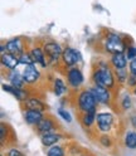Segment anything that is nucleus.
<instances>
[{"label": "nucleus", "mask_w": 136, "mask_h": 156, "mask_svg": "<svg viewBox=\"0 0 136 156\" xmlns=\"http://www.w3.org/2000/svg\"><path fill=\"white\" fill-rule=\"evenodd\" d=\"M47 156H66V151L62 146L53 145L47 150Z\"/></svg>", "instance_id": "nucleus-22"}, {"label": "nucleus", "mask_w": 136, "mask_h": 156, "mask_svg": "<svg viewBox=\"0 0 136 156\" xmlns=\"http://www.w3.org/2000/svg\"><path fill=\"white\" fill-rule=\"evenodd\" d=\"M116 76H117L119 83H123V82L127 81V78H129L130 74H127V71L123 68V69H116Z\"/></svg>", "instance_id": "nucleus-23"}, {"label": "nucleus", "mask_w": 136, "mask_h": 156, "mask_svg": "<svg viewBox=\"0 0 136 156\" xmlns=\"http://www.w3.org/2000/svg\"><path fill=\"white\" fill-rule=\"evenodd\" d=\"M129 68H130V73L136 74V58L131 59V62H130V64H129Z\"/></svg>", "instance_id": "nucleus-32"}, {"label": "nucleus", "mask_w": 136, "mask_h": 156, "mask_svg": "<svg viewBox=\"0 0 136 156\" xmlns=\"http://www.w3.org/2000/svg\"><path fill=\"white\" fill-rule=\"evenodd\" d=\"M113 121H115V119H113L112 113H110V112H101V113H97V116H96L97 129L103 133H107L111 130Z\"/></svg>", "instance_id": "nucleus-5"}, {"label": "nucleus", "mask_w": 136, "mask_h": 156, "mask_svg": "<svg viewBox=\"0 0 136 156\" xmlns=\"http://www.w3.org/2000/svg\"><path fill=\"white\" fill-rule=\"evenodd\" d=\"M58 115H59V116L62 117V119H63L66 122H68V123L72 122V116L70 115V112H68V111L59 108V110H58Z\"/></svg>", "instance_id": "nucleus-27"}, {"label": "nucleus", "mask_w": 136, "mask_h": 156, "mask_svg": "<svg viewBox=\"0 0 136 156\" xmlns=\"http://www.w3.org/2000/svg\"><path fill=\"white\" fill-rule=\"evenodd\" d=\"M30 55H32V59L34 62V64H39L41 67L45 68L48 66V62H47V58H45V54H44V51L43 48H39V47H34L30 49Z\"/></svg>", "instance_id": "nucleus-13"}, {"label": "nucleus", "mask_w": 136, "mask_h": 156, "mask_svg": "<svg viewBox=\"0 0 136 156\" xmlns=\"http://www.w3.org/2000/svg\"><path fill=\"white\" fill-rule=\"evenodd\" d=\"M5 47H6V52L8 53H12L16 57H20L24 52V45H23V42L20 38H15V39H12L5 43Z\"/></svg>", "instance_id": "nucleus-10"}, {"label": "nucleus", "mask_w": 136, "mask_h": 156, "mask_svg": "<svg viewBox=\"0 0 136 156\" xmlns=\"http://www.w3.org/2000/svg\"><path fill=\"white\" fill-rule=\"evenodd\" d=\"M10 84H12L13 87H15V88H23V86L25 84L22 73L16 72V69L13 71V73H12V76H10Z\"/></svg>", "instance_id": "nucleus-19"}, {"label": "nucleus", "mask_w": 136, "mask_h": 156, "mask_svg": "<svg viewBox=\"0 0 136 156\" xmlns=\"http://www.w3.org/2000/svg\"><path fill=\"white\" fill-rule=\"evenodd\" d=\"M123 144L127 149L135 150L136 149V131H127L125 135Z\"/></svg>", "instance_id": "nucleus-20"}, {"label": "nucleus", "mask_w": 136, "mask_h": 156, "mask_svg": "<svg viewBox=\"0 0 136 156\" xmlns=\"http://www.w3.org/2000/svg\"><path fill=\"white\" fill-rule=\"evenodd\" d=\"M24 106L27 110H37L41 112H44L47 108L45 103H43V101L37 98V97H29V98H27L24 101Z\"/></svg>", "instance_id": "nucleus-16"}, {"label": "nucleus", "mask_w": 136, "mask_h": 156, "mask_svg": "<svg viewBox=\"0 0 136 156\" xmlns=\"http://www.w3.org/2000/svg\"><path fill=\"white\" fill-rule=\"evenodd\" d=\"M83 81H84V78H83V74H82L80 68L71 67L70 69H68V72H67V82L72 87V88H74V90L80 88V87L82 86V83H83Z\"/></svg>", "instance_id": "nucleus-7"}, {"label": "nucleus", "mask_w": 136, "mask_h": 156, "mask_svg": "<svg viewBox=\"0 0 136 156\" xmlns=\"http://www.w3.org/2000/svg\"><path fill=\"white\" fill-rule=\"evenodd\" d=\"M126 57H127V59H134V58H136V48L135 47H127V54H126Z\"/></svg>", "instance_id": "nucleus-28"}, {"label": "nucleus", "mask_w": 136, "mask_h": 156, "mask_svg": "<svg viewBox=\"0 0 136 156\" xmlns=\"http://www.w3.org/2000/svg\"><path fill=\"white\" fill-rule=\"evenodd\" d=\"M90 91L93 93L97 103H101V105H109L110 103L111 92L109 91V88H106V87H101V86H93Z\"/></svg>", "instance_id": "nucleus-9"}, {"label": "nucleus", "mask_w": 136, "mask_h": 156, "mask_svg": "<svg viewBox=\"0 0 136 156\" xmlns=\"http://www.w3.org/2000/svg\"><path fill=\"white\" fill-rule=\"evenodd\" d=\"M6 156H25L20 150H18V149H15V147H13V149H10L8 151V154H6Z\"/></svg>", "instance_id": "nucleus-29"}, {"label": "nucleus", "mask_w": 136, "mask_h": 156, "mask_svg": "<svg viewBox=\"0 0 136 156\" xmlns=\"http://www.w3.org/2000/svg\"><path fill=\"white\" fill-rule=\"evenodd\" d=\"M92 81H93L95 86L106 87V88H109V90L115 86L113 74H112L110 68L107 66H105V64H101L96 71H93Z\"/></svg>", "instance_id": "nucleus-1"}, {"label": "nucleus", "mask_w": 136, "mask_h": 156, "mask_svg": "<svg viewBox=\"0 0 136 156\" xmlns=\"http://www.w3.org/2000/svg\"><path fill=\"white\" fill-rule=\"evenodd\" d=\"M19 61H20V64H22V66H25V64H34L30 53H23L20 57H19Z\"/></svg>", "instance_id": "nucleus-24"}, {"label": "nucleus", "mask_w": 136, "mask_h": 156, "mask_svg": "<svg viewBox=\"0 0 136 156\" xmlns=\"http://www.w3.org/2000/svg\"><path fill=\"white\" fill-rule=\"evenodd\" d=\"M127 84L130 86V87H136V74H132V73H130V76H129V78H127Z\"/></svg>", "instance_id": "nucleus-31"}, {"label": "nucleus", "mask_w": 136, "mask_h": 156, "mask_svg": "<svg viewBox=\"0 0 136 156\" xmlns=\"http://www.w3.org/2000/svg\"><path fill=\"white\" fill-rule=\"evenodd\" d=\"M96 116H97V112H96V108L88 111V112H84L81 117V121H82V125L84 127H91V126L96 122Z\"/></svg>", "instance_id": "nucleus-18"}, {"label": "nucleus", "mask_w": 136, "mask_h": 156, "mask_svg": "<svg viewBox=\"0 0 136 156\" xmlns=\"http://www.w3.org/2000/svg\"><path fill=\"white\" fill-rule=\"evenodd\" d=\"M121 106H122V108H123L125 111H127L129 108H131L132 102H131V98H130L127 94L123 96V98H122V101H121Z\"/></svg>", "instance_id": "nucleus-26"}, {"label": "nucleus", "mask_w": 136, "mask_h": 156, "mask_svg": "<svg viewBox=\"0 0 136 156\" xmlns=\"http://www.w3.org/2000/svg\"><path fill=\"white\" fill-rule=\"evenodd\" d=\"M43 112L37 110H27L24 113V120L29 126H37L43 120Z\"/></svg>", "instance_id": "nucleus-14"}, {"label": "nucleus", "mask_w": 136, "mask_h": 156, "mask_svg": "<svg viewBox=\"0 0 136 156\" xmlns=\"http://www.w3.org/2000/svg\"><path fill=\"white\" fill-rule=\"evenodd\" d=\"M98 142L103 146V147H111V146H112V140H111L110 136H107V135L100 136V137H98Z\"/></svg>", "instance_id": "nucleus-25"}, {"label": "nucleus", "mask_w": 136, "mask_h": 156, "mask_svg": "<svg viewBox=\"0 0 136 156\" xmlns=\"http://www.w3.org/2000/svg\"><path fill=\"white\" fill-rule=\"evenodd\" d=\"M134 93L136 94V87H135V88H134Z\"/></svg>", "instance_id": "nucleus-35"}, {"label": "nucleus", "mask_w": 136, "mask_h": 156, "mask_svg": "<svg viewBox=\"0 0 136 156\" xmlns=\"http://www.w3.org/2000/svg\"><path fill=\"white\" fill-rule=\"evenodd\" d=\"M131 123H132V126L136 129V116H134V117H131Z\"/></svg>", "instance_id": "nucleus-33"}, {"label": "nucleus", "mask_w": 136, "mask_h": 156, "mask_svg": "<svg viewBox=\"0 0 136 156\" xmlns=\"http://www.w3.org/2000/svg\"><path fill=\"white\" fill-rule=\"evenodd\" d=\"M35 127H37V132L42 136V135L48 133V132H53L55 129V123L51 117H43V120L38 123Z\"/></svg>", "instance_id": "nucleus-12"}, {"label": "nucleus", "mask_w": 136, "mask_h": 156, "mask_svg": "<svg viewBox=\"0 0 136 156\" xmlns=\"http://www.w3.org/2000/svg\"><path fill=\"white\" fill-rule=\"evenodd\" d=\"M111 66L115 69H123L127 64V57L123 53H119V54H112L111 57Z\"/></svg>", "instance_id": "nucleus-17"}, {"label": "nucleus", "mask_w": 136, "mask_h": 156, "mask_svg": "<svg viewBox=\"0 0 136 156\" xmlns=\"http://www.w3.org/2000/svg\"><path fill=\"white\" fill-rule=\"evenodd\" d=\"M105 51L111 54H119L126 51V45L120 35L111 33L107 35V38L105 41Z\"/></svg>", "instance_id": "nucleus-3"}, {"label": "nucleus", "mask_w": 136, "mask_h": 156, "mask_svg": "<svg viewBox=\"0 0 136 156\" xmlns=\"http://www.w3.org/2000/svg\"><path fill=\"white\" fill-rule=\"evenodd\" d=\"M43 51L47 58L48 66H54L58 63L59 58H62V53L63 49L61 48V45L55 43V42H47L43 45Z\"/></svg>", "instance_id": "nucleus-2"}, {"label": "nucleus", "mask_w": 136, "mask_h": 156, "mask_svg": "<svg viewBox=\"0 0 136 156\" xmlns=\"http://www.w3.org/2000/svg\"><path fill=\"white\" fill-rule=\"evenodd\" d=\"M81 156H92V155H90V154H83V155H81Z\"/></svg>", "instance_id": "nucleus-34"}, {"label": "nucleus", "mask_w": 136, "mask_h": 156, "mask_svg": "<svg viewBox=\"0 0 136 156\" xmlns=\"http://www.w3.org/2000/svg\"><path fill=\"white\" fill-rule=\"evenodd\" d=\"M77 105H78V108L82 113L88 112L93 108H96L97 106V101L95 98L93 93L88 90H84L78 94V98H77Z\"/></svg>", "instance_id": "nucleus-4"}, {"label": "nucleus", "mask_w": 136, "mask_h": 156, "mask_svg": "<svg viewBox=\"0 0 136 156\" xmlns=\"http://www.w3.org/2000/svg\"><path fill=\"white\" fill-rule=\"evenodd\" d=\"M62 61H63V64L66 67H74L77 63L81 61V54L78 51L73 49V48H70L67 47L63 49V53H62Z\"/></svg>", "instance_id": "nucleus-8"}, {"label": "nucleus", "mask_w": 136, "mask_h": 156, "mask_svg": "<svg viewBox=\"0 0 136 156\" xmlns=\"http://www.w3.org/2000/svg\"><path fill=\"white\" fill-rule=\"evenodd\" d=\"M25 84H34L38 82L41 77V72L38 71V68L35 67V64H25L23 66V71L20 72Z\"/></svg>", "instance_id": "nucleus-6"}, {"label": "nucleus", "mask_w": 136, "mask_h": 156, "mask_svg": "<svg viewBox=\"0 0 136 156\" xmlns=\"http://www.w3.org/2000/svg\"><path fill=\"white\" fill-rule=\"evenodd\" d=\"M2 64L6 68V69L15 71L18 68V66L20 64V61H19V57L6 52V53L2 54Z\"/></svg>", "instance_id": "nucleus-11"}, {"label": "nucleus", "mask_w": 136, "mask_h": 156, "mask_svg": "<svg viewBox=\"0 0 136 156\" xmlns=\"http://www.w3.org/2000/svg\"><path fill=\"white\" fill-rule=\"evenodd\" d=\"M0 140H2V144H4V141H5V135H8V127L4 125V123H2V127H0Z\"/></svg>", "instance_id": "nucleus-30"}, {"label": "nucleus", "mask_w": 136, "mask_h": 156, "mask_svg": "<svg viewBox=\"0 0 136 156\" xmlns=\"http://www.w3.org/2000/svg\"><path fill=\"white\" fill-rule=\"evenodd\" d=\"M53 91L55 96H62L67 92V86L62 78H55L53 83Z\"/></svg>", "instance_id": "nucleus-21"}, {"label": "nucleus", "mask_w": 136, "mask_h": 156, "mask_svg": "<svg viewBox=\"0 0 136 156\" xmlns=\"http://www.w3.org/2000/svg\"><path fill=\"white\" fill-rule=\"evenodd\" d=\"M61 140H62V135L58 132H48L41 136L42 145L45 146V147H51L53 145H57Z\"/></svg>", "instance_id": "nucleus-15"}]
</instances>
